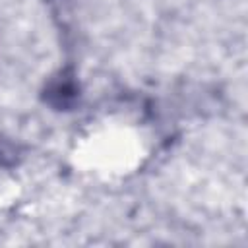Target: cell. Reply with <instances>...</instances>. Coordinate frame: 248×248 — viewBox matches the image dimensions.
<instances>
[{"instance_id": "2", "label": "cell", "mask_w": 248, "mask_h": 248, "mask_svg": "<svg viewBox=\"0 0 248 248\" xmlns=\"http://www.w3.org/2000/svg\"><path fill=\"white\" fill-rule=\"evenodd\" d=\"M19 155H21L19 145L14 143V141H10L8 138L0 136V165L2 167H14V165H17Z\"/></svg>"}, {"instance_id": "1", "label": "cell", "mask_w": 248, "mask_h": 248, "mask_svg": "<svg viewBox=\"0 0 248 248\" xmlns=\"http://www.w3.org/2000/svg\"><path fill=\"white\" fill-rule=\"evenodd\" d=\"M41 99L45 105H48L54 110L76 108L81 99V85L76 70L72 66H66L56 74H52L41 91Z\"/></svg>"}]
</instances>
